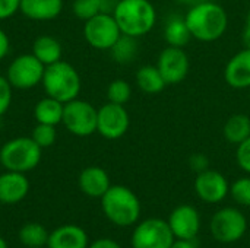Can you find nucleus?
Returning a JSON list of instances; mask_svg holds the SVG:
<instances>
[{"mask_svg":"<svg viewBox=\"0 0 250 248\" xmlns=\"http://www.w3.org/2000/svg\"><path fill=\"white\" fill-rule=\"evenodd\" d=\"M193 39L201 42L218 41L229 28L227 10L217 1L204 0L192 7H188L185 15Z\"/></svg>","mask_w":250,"mask_h":248,"instance_id":"f257e3e1","label":"nucleus"},{"mask_svg":"<svg viewBox=\"0 0 250 248\" xmlns=\"http://www.w3.org/2000/svg\"><path fill=\"white\" fill-rule=\"evenodd\" d=\"M113 16L122 34L135 38L145 37L157 23V9L151 0H117Z\"/></svg>","mask_w":250,"mask_h":248,"instance_id":"f03ea898","label":"nucleus"},{"mask_svg":"<svg viewBox=\"0 0 250 248\" xmlns=\"http://www.w3.org/2000/svg\"><path fill=\"white\" fill-rule=\"evenodd\" d=\"M105 218L117 227H132L141 218V200L126 186H111L101 197Z\"/></svg>","mask_w":250,"mask_h":248,"instance_id":"7ed1b4c3","label":"nucleus"},{"mask_svg":"<svg viewBox=\"0 0 250 248\" xmlns=\"http://www.w3.org/2000/svg\"><path fill=\"white\" fill-rule=\"evenodd\" d=\"M41 85L45 95L66 104L79 96L82 80L79 72L70 63L59 60L45 67Z\"/></svg>","mask_w":250,"mask_h":248,"instance_id":"20e7f679","label":"nucleus"},{"mask_svg":"<svg viewBox=\"0 0 250 248\" xmlns=\"http://www.w3.org/2000/svg\"><path fill=\"white\" fill-rule=\"evenodd\" d=\"M42 149L31 136H19L0 146V164L6 171L29 172L41 162Z\"/></svg>","mask_w":250,"mask_h":248,"instance_id":"39448f33","label":"nucleus"},{"mask_svg":"<svg viewBox=\"0 0 250 248\" xmlns=\"http://www.w3.org/2000/svg\"><path fill=\"white\" fill-rule=\"evenodd\" d=\"M98 110L88 101L75 98L64 104L62 124L64 129L78 137H88L97 133Z\"/></svg>","mask_w":250,"mask_h":248,"instance_id":"423d86ee","label":"nucleus"},{"mask_svg":"<svg viewBox=\"0 0 250 248\" xmlns=\"http://www.w3.org/2000/svg\"><path fill=\"white\" fill-rule=\"evenodd\" d=\"M209 231L215 241L233 244L243 238L248 231V219L237 208H223L209 221Z\"/></svg>","mask_w":250,"mask_h":248,"instance_id":"0eeeda50","label":"nucleus"},{"mask_svg":"<svg viewBox=\"0 0 250 248\" xmlns=\"http://www.w3.org/2000/svg\"><path fill=\"white\" fill-rule=\"evenodd\" d=\"M45 66L32 54H19L7 66L6 77L13 89L28 91L41 85Z\"/></svg>","mask_w":250,"mask_h":248,"instance_id":"6e6552de","label":"nucleus"},{"mask_svg":"<svg viewBox=\"0 0 250 248\" xmlns=\"http://www.w3.org/2000/svg\"><path fill=\"white\" fill-rule=\"evenodd\" d=\"M122 35V31L113 13H98L83 23V38L95 50L110 51L114 42Z\"/></svg>","mask_w":250,"mask_h":248,"instance_id":"1a4fd4ad","label":"nucleus"},{"mask_svg":"<svg viewBox=\"0 0 250 248\" xmlns=\"http://www.w3.org/2000/svg\"><path fill=\"white\" fill-rule=\"evenodd\" d=\"M174 240L167 221L148 218L135 227L130 244L132 248H170Z\"/></svg>","mask_w":250,"mask_h":248,"instance_id":"9d476101","label":"nucleus"},{"mask_svg":"<svg viewBox=\"0 0 250 248\" xmlns=\"http://www.w3.org/2000/svg\"><path fill=\"white\" fill-rule=\"evenodd\" d=\"M130 126V115L125 105L105 102L98 108L97 133L107 140H117L123 137Z\"/></svg>","mask_w":250,"mask_h":248,"instance_id":"9b49d317","label":"nucleus"},{"mask_svg":"<svg viewBox=\"0 0 250 248\" xmlns=\"http://www.w3.org/2000/svg\"><path fill=\"white\" fill-rule=\"evenodd\" d=\"M158 70L161 72L167 85H177L186 79L190 70V60L182 47L167 45L157 58Z\"/></svg>","mask_w":250,"mask_h":248,"instance_id":"f8f14e48","label":"nucleus"},{"mask_svg":"<svg viewBox=\"0 0 250 248\" xmlns=\"http://www.w3.org/2000/svg\"><path fill=\"white\" fill-rule=\"evenodd\" d=\"M193 187L196 196L209 205L221 203L230 194V183L226 175L211 168L196 174Z\"/></svg>","mask_w":250,"mask_h":248,"instance_id":"ddd939ff","label":"nucleus"},{"mask_svg":"<svg viewBox=\"0 0 250 248\" xmlns=\"http://www.w3.org/2000/svg\"><path fill=\"white\" fill-rule=\"evenodd\" d=\"M167 222L176 240L193 241L201 231L199 212L190 205H180L173 209Z\"/></svg>","mask_w":250,"mask_h":248,"instance_id":"4468645a","label":"nucleus"},{"mask_svg":"<svg viewBox=\"0 0 250 248\" xmlns=\"http://www.w3.org/2000/svg\"><path fill=\"white\" fill-rule=\"evenodd\" d=\"M224 80L233 89H249L250 48H242L229 58L224 67Z\"/></svg>","mask_w":250,"mask_h":248,"instance_id":"2eb2a0df","label":"nucleus"},{"mask_svg":"<svg viewBox=\"0 0 250 248\" xmlns=\"http://www.w3.org/2000/svg\"><path fill=\"white\" fill-rule=\"evenodd\" d=\"M29 193V180L23 172L6 171L0 174V203L15 205Z\"/></svg>","mask_w":250,"mask_h":248,"instance_id":"dca6fc26","label":"nucleus"},{"mask_svg":"<svg viewBox=\"0 0 250 248\" xmlns=\"http://www.w3.org/2000/svg\"><path fill=\"white\" fill-rule=\"evenodd\" d=\"M78 184L81 191L92 199H101L105 191L111 187L108 172L101 167H86L81 171Z\"/></svg>","mask_w":250,"mask_h":248,"instance_id":"f3484780","label":"nucleus"},{"mask_svg":"<svg viewBox=\"0 0 250 248\" xmlns=\"http://www.w3.org/2000/svg\"><path fill=\"white\" fill-rule=\"evenodd\" d=\"M89 238L83 228L78 225H62L48 235L47 248H88Z\"/></svg>","mask_w":250,"mask_h":248,"instance_id":"a211bd4d","label":"nucleus"},{"mask_svg":"<svg viewBox=\"0 0 250 248\" xmlns=\"http://www.w3.org/2000/svg\"><path fill=\"white\" fill-rule=\"evenodd\" d=\"M63 0H21L19 12L35 22H48L60 16Z\"/></svg>","mask_w":250,"mask_h":248,"instance_id":"6ab92c4d","label":"nucleus"},{"mask_svg":"<svg viewBox=\"0 0 250 248\" xmlns=\"http://www.w3.org/2000/svg\"><path fill=\"white\" fill-rule=\"evenodd\" d=\"M163 37L167 45L171 47H185L192 39L189 26L186 23L185 15L171 13L167 16L164 26H163Z\"/></svg>","mask_w":250,"mask_h":248,"instance_id":"aec40b11","label":"nucleus"},{"mask_svg":"<svg viewBox=\"0 0 250 248\" xmlns=\"http://www.w3.org/2000/svg\"><path fill=\"white\" fill-rule=\"evenodd\" d=\"M45 67L57 63L62 60L63 56V47L57 38L53 35H40L32 42V51H31Z\"/></svg>","mask_w":250,"mask_h":248,"instance_id":"412c9836","label":"nucleus"},{"mask_svg":"<svg viewBox=\"0 0 250 248\" xmlns=\"http://www.w3.org/2000/svg\"><path fill=\"white\" fill-rule=\"evenodd\" d=\"M135 82H136V86L139 88V91L144 94H148V95H157V94L163 92L164 88L167 86L161 72L158 70V67L155 64L141 66L136 70Z\"/></svg>","mask_w":250,"mask_h":248,"instance_id":"4be33fe9","label":"nucleus"},{"mask_svg":"<svg viewBox=\"0 0 250 248\" xmlns=\"http://www.w3.org/2000/svg\"><path fill=\"white\" fill-rule=\"evenodd\" d=\"M63 107H64L63 102H60L53 96L45 95L35 104L34 118L37 123L41 124L59 126L62 124V118H63Z\"/></svg>","mask_w":250,"mask_h":248,"instance_id":"5701e85b","label":"nucleus"},{"mask_svg":"<svg viewBox=\"0 0 250 248\" xmlns=\"http://www.w3.org/2000/svg\"><path fill=\"white\" fill-rule=\"evenodd\" d=\"M223 136L230 145H239L250 136V115L243 113L231 114L223 127Z\"/></svg>","mask_w":250,"mask_h":248,"instance_id":"b1692460","label":"nucleus"},{"mask_svg":"<svg viewBox=\"0 0 250 248\" xmlns=\"http://www.w3.org/2000/svg\"><path fill=\"white\" fill-rule=\"evenodd\" d=\"M110 54L117 64L127 66V64L133 63L139 54L138 38L122 34L119 37V39L114 42V45L110 48Z\"/></svg>","mask_w":250,"mask_h":248,"instance_id":"393cba45","label":"nucleus"},{"mask_svg":"<svg viewBox=\"0 0 250 248\" xmlns=\"http://www.w3.org/2000/svg\"><path fill=\"white\" fill-rule=\"evenodd\" d=\"M48 231L44 225L37 222H29L19 229V241L28 248H41L47 246Z\"/></svg>","mask_w":250,"mask_h":248,"instance_id":"a878e982","label":"nucleus"},{"mask_svg":"<svg viewBox=\"0 0 250 248\" xmlns=\"http://www.w3.org/2000/svg\"><path fill=\"white\" fill-rule=\"evenodd\" d=\"M132 98V86L125 79H114L107 86V101L119 105H126Z\"/></svg>","mask_w":250,"mask_h":248,"instance_id":"bb28decb","label":"nucleus"},{"mask_svg":"<svg viewBox=\"0 0 250 248\" xmlns=\"http://www.w3.org/2000/svg\"><path fill=\"white\" fill-rule=\"evenodd\" d=\"M72 12L78 19L85 22L95 15L104 12L103 0H73Z\"/></svg>","mask_w":250,"mask_h":248,"instance_id":"cd10ccee","label":"nucleus"},{"mask_svg":"<svg viewBox=\"0 0 250 248\" xmlns=\"http://www.w3.org/2000/svg\"><path fill=\"white\" fill-rule=\"evenodd\" d=\"M57 126H50V124H41L37 123V126L32 129L31 137L34 139V142L41 148H50L56 143L57 140Z\"/></svg>","mask_w":250,"mask_h":248,"instance_id":"c85d7f7f","label":"nucleus"},{"mask_svg":"<svg viewBox=\"0 0 250 248\" xmlns=\"http://www.w3.org/2000/svg\"><path fill=\"white\" fill-rule=\"evenodd\" d=\"M230 196L239 206L250 208V175L240 177L230 184Z\"/></svg>","mask_w":250,"mask_h":248,"instance_id":"c756f323","label":"nucleus"},{"mask_svg":"<svg viewBox=\"0 0 250 248\" xmlns=\"http://www.w3.org/2000/svg\"><path fill=\"white\" fill-rule=\"evenodd\" d=\"M13 88L6 76L0 75V117H3L12 105Z\"/></svg>","mask_w":250,"mask_h":248,"instance_id":"7c9ffc66","label":"nucleus"},{"mask_svg":"<svg viewBox=\"0 0 250 248\" xmlns=\"http://www.w3.org/2000/svg\"><path fill=\"white\" fill-rule=\"evenodd\" d=\"M236 162L242 171L250 175V136L237 145L236 149Z\"/></svg>","mask_w":250,"mask_h":248,"instance_id":"2f4dec72","label":"nucleus"},{"mask_svg":"<svg viewBox=\"0 0 250 248\" xmlns=\"http://www.w3.org/2000/svg\"><path fill=\"white\" fill-rule=\"evenodd\" d=\"M21 0H0V20H6L19 12Z\"/></svg>","mask_w":250,"mask_h":248,"instance_id":"473e14b6","label":"nucleus"},{"mask_svg":"<svg viewBox=\"0 0 250 248\" xmlns=\"http://www.w3.org/2000/svg\"><path fill=\"white\" fill-rule=\"evenodd\" d=\"M189 167L192 171H195L196 174L205 171L209 168V159L205 153H193L189 158Z\"/></svg>","mask_w":250,"mask_h":248,"instance_id":"72a5a7b5","label":"nucleus"},{"mask_svg":"<svg viewBox=\"0 0 250 248\" xmlns=\"http://www.w3.org/2000/svg\"><path fill=\"white\" fill-rule=\"evenodd\" d=\"M10 53V38L4 29L0 28V61Z\"/></svg>","mask_w":250,"mask_h":248,"instance_id":"f704fd0d","label":"nucleus"},{"mask_svg":"<svg viewBox=\"0 0 250 248\" xmlns=\"http://www.w3.org/2000/svg\"><path fill=\"white\" fill-rule=\"evenodd\" d=\"M88 248H123L117 241L111 240V238H98L95 241H92Z\"/></svg>","mask_w":250,"mask_h":248,"instance_id":"c9c22d12","label":"nucleus"},{"mask_svg":"<svg viewBox=\"0 0 250 248\" xmlns=\"http://www.w3.org/2000/svg\"><path fill=\"white\" fill-rule=\"evenodd\" d=\"M242 42L245 48H250V12L246 16L245 20V26H243V32H242Z\"/></svg>","mask_w":250,"mask_h":248,"instance_id":"e433bc0d","label":"nucleus"},{"mask_svg":"<svg viewBox=\"0 0 250 248\" xmlns=\"http://www.w3.org/2000/svg\"><path fill=\"white\" fill-rule=\"evenodd\" d=\"M170 248H196L193 244V241H188V240H174V243L171 244Z\"/></svg>","mask_w":250,"mask_h":248,"instance_id":"4c0bfd02","label":"nucleus"},{"mask_svg":"<svg viewBox=\"0 0 250 248\" xmlns=\"http://www.w3.org/2000/svg\"><path fill=\"white\" fill-rule=\"evenodd\" d=\"M177 4H180V6H186V7H192V6H195V4H198V3H201V1H204V0H174Z\"/></svg>","mask_w":250,"mask_h":248,"instance_id":"58836bf2","label":"nucleus"},{"mask_svg":"<svg viewBox=\"0 0 250 248\" xmlns=\"http://www.w3.org/2000/svg\"><path fill=\"white\" fill-rule=\"evenodd\" d=\"M0 248H9L7 243H6V240H4L3 237H0Z\"/></svg>","mask_w":250,"mask_h":248,"instance_id":"ea45409f","label":"nucleus"},{"mask_svg":"<svg viewBox=\"0 0 250 248\" xmlns=\"http://www.w3.org/2000/svg\"><path fill=\"white\" fill-rule=\"evenodd\" d=\"M248 92H249V101H250V88H249V89H248Z\"/></svg>","mask_w":250,"mask_h":248,"instance_id":"a19ab883","label":"nucleus"}]
</instances>
